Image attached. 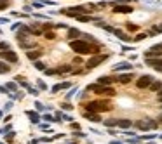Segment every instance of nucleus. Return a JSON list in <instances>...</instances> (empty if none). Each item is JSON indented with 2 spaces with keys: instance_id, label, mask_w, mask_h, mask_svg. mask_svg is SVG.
<instances>
[{
  "instance_id": "f257e3e1",
  "label": "nucleus",
  "mask_w": 162,
  "mask_h": 144,
  "mask_svg": "<svg viewBox=\"0 0 162 144\" xmlns=\"http://www.w3.org/2000/svg\"><path fill=\"white\" fill-rule=\"evenodd\" d=\"M70 47H72V50H75L77 54H98V50H99V47L96 45L94 49L89 45V42H86V40H72L70 42Z\"/></svg>"
},
{
  "instance_id": "f03ea898",
  "label": "nucleus",
  "mask_w": 162,
  "mask_h": 144,
  "mask_svg": "<svg viewBox=\"0 0 162 144\" xmlns=\"http://www.w3.org/2000/svg\"><path fill=\"white\" fill-rule=\"evenodd\" d=\"M112 106L106 103V101H91L86 104V113H96L99 115L101 111H110Z\"/></svg>"
},
{
  "instance_id": "7ed1b4c3",
  "label": "nucleus",
  "mask_w": 162,
  "mask_h": 144,
  "mask_svg": "<svg viewBox=\"0 0 162 144\" xmlns=\"http://www.w3.org/2000/svg\"><path fill=\"white\" fill-rule=\"evenodd\" d=\"M91 10H94V7H86V5H77V7H70L66 10H61L63 14L70 16V17H79V16H87Z\"/></svg>"
},
{
  "instance_id": "20e7f679",
  "label": "nucleus",
  "mask_w": 162,
  "mask_h": 144,
  "mask_svg": "<svg viewBox=\"0 0 162 144\" xmlns=\"http://www.w3.org/2000/svg\"><path fill=\"white\" fill-rule=\"evenodd\" d=\"M87 90H92V92H96V94H99V96H115V90L112 89V87H106V85H99V83H91L89 87H87Z\"/></svg>"
},
{
  "instance_id": "39448f33",
  "label": "nucleus",
  "mask_w": 162,
  "mask_h": 144,
  "mask_svg": "<svg viewBox=\"0 0 162 144\" xmlns=\"http://www.w3.org/2000/svg\"><path fill=\"white\" fill-rule=\"evenodd\" d=\"M157 122L154 120V118H145V120H138L136 123H134V127L136 129H140V130H152V129H157Z\"/></svg>"
},
{
  "instance_id": "423d86ee",
  "label": "nucleus",
  "mask_w": 162,
  "mask_h": 144,
  "mask_svg": "<svg viewBox=\"0 0 162 144\" xmlns=\"http://www.w3.org/2000/svg\"><path fill=\"white\" fill-rule=\"evenodd\" d=\"M162 56V43L152 45L150 49L145 50V59H154V57H161Z\"/></svg>"
},
{
  "instance_id": "0eeeda50",
  "label": "nucleus",
  "mask_w": 162,
  "mask_h": 144,
  "mask_svg": "<svg viewBox=\"0 0 162 144\" xmlns=\"http://www.w3.org/2000/svg\"><path fill=\"white\" fill-rule=\"evenodd\" d=\"M106 57H108V56H105V54H96V56H92V57L87 61V70H92V68L99 66L101 63L106 61Z\"/></svg>"
},
{
  "instance_id": "6e6552de",
  "label": "nucleus",
  "mask_w": 162,
  "mask_h": 144,
  "mask_svg": "<svg viewBox=\"0 0 162 144\" xmlns=\"http://www.w3.org/2000/svg\"><path fill=\"white\" fill-rule=\"evenodd\" d=\"M154 82H155L154 76H150V75H143V76H140V78L136 80V87H138V89H150V85H152Z\"/></svg>"
},
{
  "instance_id": "1a4fd4ad",
  "label": "nucleus",
  "mask_w": 162,
  "mask_h": 144,
  "mask_svg": "<svg viewBox=\"0 0 162 144\" xmlns=\"http://www.w3.org/2000/svg\"><path fill=\"white\" fill-rule=\"evenodd\" d=\"M145 64L157 70V71H162V57H154V59H145Z\"/></svg>"
},
{
  "instance_id": "9d476101",
  "label": "nucleus",
  "mask_w": 162,
  "mask_h": 144,
  "mask_svg": "<svg viewBox=\"0 0 162 144\" xmlns=\"http://www.w3.org/2000/svg\"><path fill=\"white\" fill-rule=\"evenodd\" d=\"M0 57H2L3 61H7V63H17V54L12 52V50H3V52H0Z\"/></svg>"
},
{
  "instance_id": "9b49d317",
  "label": "nucleus",
  "mask_w": 162,
  "mask_h": 144,
  "mask_svg": "<svg viewBox=\"0 0 162 144\" xmlns=\"http://www.w3.org/2000/svg\"><path fill=\"white\" fill-rule=\"evenodd\" d=\"M113 7H115L113 12H117V14H131L133 12V7L131 5H126V3H117Z\"/></svg>"
},
{
  "instance_id": "f8f14e48",
  "label": "nucleus",
  "mask_w": 162,
  "mask_h": 144,
  "mask_svg": "<svg viewBox=\"0 0 162 144\" xmlns=\"http://www.w3.org/2000/svg\"><path fill=\"white\" fill-rule=\"evenodd\" d=\"M131 80H133V75H131V73H126V75L113 76V82H119V83H129Z\"/></svg>"
},
{
  "instance_id": "ddd939ff",
  "label": "nucleus",
  "mask_w": 162,
  "mask_h": 144,
  "mask_svg": "<svg viewBox=\"0 0 162 144\" xmlns=\"http://www.w3.org/2000/svg\"><path fill=\"white\" fill-rule=\"evenodd\" d=\"M70 87H72V83H70V82H63V83H56L51 90H52V94H56V92L65 90V89H70Z\"/></svg>"
},
{
  "instance_id": "4468645a",
  "label": "nucleus",
  "mask_w": 162,
  "mask_h": 144,
  "mask_svg": "<svg viewBox=\"0 0 162 144\" xmlns=\"http://www.w3.org/2000/svg\"><path fill=\"white\" fill-rule=\"evenodd\" d=\"M122 70L131 71V70H133V64H129V63H119V64L113 66V71H122Z\"/></svg>"
},
{
  "instance_id": "2eb2a0df",
  "label": "nucleus",
  "mask_w": 162,
  "mask_h": 144,
  "mask_svg": "<svg viewBox=\"0 0 162 144\" xmlns=\"http://www.w3.org/2000/svg\"><path fill=\"white\" fill-rule=\"evenodd\" d=\"M119 127L124 129V130H129V129L133 127V120H129V118H122V120H119Z\"/></svg>"
},
{
  "instance_id": "dca6fc26",
  "label": "nucleus",
  "mask_w": 162,
  "mask_h": 144,
  "mask_svg": "<svg viewBox=\"0 0 162 144\" xmlns=\"http://www.w3.org/2000/svg\"><path fill=\"white\" fill-rule=\"evenodd\" d=\"M40 56H42V50H28L26 52V57L31 59V61H38Z\"/></svg>"
},
{
  "instance_id": "f3484780",
  "label": "nucleus",
  "mask_w": 162,
  "mask_h": 144,
  "mask_svg": "<svg viewBox=\"0 0 162 144\" xmlns=\"http://www.w3.org/2000/svg\"><path fill=\"white\" fill-rule=\"evenodd\" d=\"M98 83H99V85L110 87V85L113 83V76H99V78H98Z\"/></svg>"
},
{
  "instance_id": "a211bd4d",
  "label": "nucleus",
  "mask_w": 162,
  "mask_h": 144,
  "mask_svg": "<svg viewBox=\"0 0 162 144\" xmlns=\"http://www.w3.org/2000/svg\"><path fill=\"white\" fill-rule=\"evenodd\" d=\"M80 35H82V33H80L77 28H68V38H70V40H77Z\"/></svg>"
},
{
  "instance_id": "6ab92c4d",
  "label": "nucleus",
  "mask_w": 162,
  "mask_h": 144,
  "mask_svg": "<svg viewBox=\"0 0 162 144\" xmlns=\"http://www.w3.org/2000/svg\"><path fill=\"white\" fill-rule=\"evenodd\" d=\"M84 116H86V118H89L92 123H99V122H101V116H99V115H96V113H84Z\"/></svg>"
},
{
  "instance_id": "aec40b11",
  "label": "nucleus",
  "mask_w": 162,
  "mask_h": 144,
  "mask_svg": "<svg viewBox=\"0 0 162 144\" xmlns=\"http://www.w3.org/2000/svg\"><path fill=\"white\" fill-rule=\"evenodd\" d=\"M103 123L106 129H113V127H119V118H110V120H105Z\"/></svg>"
},
{
  "instance_id": "412c9836",
  "label": "nucleus",
  "mask_w": 162,
  "mask_h": 144,
  "mask_svg": "<svg viewBox=\"0 0 162 144\" xmlns=\"http://www.w3.org/2000/svg\"><path fill=\"white\" fill-rule=\"evenodd\" d=\"M113 33L117 35V38H119V40H122V42H126V43H127V42H131V37H127V35H126V33H122L120 30H115Z\"/></svg>"
},
{
  "instance_id": "4be33fe9",
  "label": "nucleus",
  "mask_w": 162,
  "mask_h": 144,
  "mask_svg": "<svg viewBox=\"0 0 162 144\" xmlns=\"http://www.w3.org/2000/svg\"><path fill=\"white\" fill-rule=\"evenodd\" d=\"M26 115H28V118L31 120V123H38V122H40V115H38V113H35V111H26Z\"/></svg>"
},
{
  "instance_id": "5701e85b",
  "label": "nucleus",
  "mask_w": 162,
  "mask_h": 144,
  "mask_svg": "<svg viewBox=\"0 0 162 144\" xmlns=\"http://www.w3.org/2000/svg\"><path fill=\"white\" fill-rule=\"evenodd\" d=\"M150 90H152V92H157V94H159V92L162 90V82L155 80V82H154V83L150 85Z\"/></svg>"
},
{
  "instance_id": "b1692460",
  "label": "nucleus",
  "mask_w": 162,
  "mask_h": 144,
  "mask_svg": "<svg viewBox=\"0 0 162 144\" xmlns=\"http://www.w3.org/2000/svg\"><path fill=\"white\" fill-rule=\"evenodd\" d=\"M9 71H10V66H9V64H5L3 61H0V75L9 73Z\"/></svg>"
},
{
  "instance_id": "393cba45",
  "label": "nucleus",
  "mask_w": 162,
  "mask_h": 144,
  "mask_svg": "<svg viewBox=\"0 0 162 144\" xmlns=\"http://www.w3.org/2000/svg\"><path fill=\"white\" fill-rule=\"evenodd\" d=\"M80 23H89V21H96V17H91V16H79L77 17Z\"/></svg>"
},
{
  "instance_id": "a878e982",
  "label": "nucleus",
  "mask_w": 162,
  "mask_h": 144,
  "mask_svg": "<svg viewBox=\"0 0 162 144\" xmlns=\"http://www.w3.org/2000/svg\"><path fill=\"white\" fill-rule=\"evenodd\" d=\"M33 66H35L37 70H40V71H45V70H47V68H45V64H44L42 61H35V63H33Z\"/></svg>"
},
{
  "instance_id": "bb28decb",
  "label": "nucleus",
  "mask_w": 162,
  "mask_h": 144,
  "mask_svg": "<svg viewBox=\"0 0 162 144\" xmlns=\"http://www.w3.org/2000/svg\"><path fill=\"white\" fill-rule=\"evenodd\" d=\"M5 89H7V90H12V92H16V90H17V85H16L14 82H9V83H5Z\"/></svg>"
},
{
  "instance_id": "cd10ccee",
  "label": "nucleus",
  "mask_w": 162,
  "mask_h": 144,
  "mask_svg": "<svg viewBox=\"0 0 162 144\" xmlns=\"http://www.w3.org/2000/svg\"><path fill=\"white\" fill-rule=\"evenodd\" d=\"M148 37V33H138L136 37H134V42H141V40H145Z\"/></svg>"
},
{
  "instance_id": "c85d7f7f",
  "label": "nucleus",
  "mask_w": 162,
  "mask_h": 144,
  "mask_svg": "<svg viewBox=\"0 0 162 144\" xmlns=\"http://www.w3.org/2000/svg\"><path fill=\"white\" fill-rule=\"evenodd\" d=\"M3 50H10L9 42H0V52H3Z\"/></svg>"
},
{
  "instance_id": "c756f323",
  "label": "nucleus",
  "mask_w": 162,
  "mask_h": 144,
  "mask_svg": "<svg viewBox=\"0 0 162 144\" xmlns=\"http://www.w3.org/2000/svg\"><path fill=\"white\" fill-rule=\"evenodd\" d=\"M19 47H23V49H33V47H35V43H28V42H19Z\"/></svg>"
},
{
  "instance_id": "7c9ffc66",
  "label": "nucleus",
  "mask_w": 162,
  "mask_h": 144,
  "mask_svg": "<svg viewBox=\"0 0 162 144\" xmlns=\"http://www.w3.org/2000/svg\"><path fill=\"white\" fill-rule=\"evenodd\" d=\"M61 108H63V110H66V111H72V110H73V106H72L70 103H63V104H61Z\"/></svg>"
},
{
  "instance_id": "2f4dec72",
  "label": "nucleus",
  "mask_w": 162,
  "mask_h": 144,
  "mask_svg": "<svg viewBox=\"0 0 162 144\" xmlns=\"http://www.w3.org/2000/svg\"><path fill=\"white\" fill-rule=\"evenodd\" d=\"M44 120H47V122H58L52 115H44Z\"/></svg>"
},
{
  "instance_id": "473e14b6",
  "label": "nucleus",
  "mask_w": 162,
  "mask_h": 144,
  "mask_svg": "<svg viewBox=\"0 0 162 144\" xmlns=\"http://www.w3.org/2000/svg\"><path fill=\"white\" fill-rule=\"evenodd\" d=\"M127 30H129V31H138V26H136V24H131V23H129V24H127Z\"/></svg>"
},
{
  "instance_id": "72a5a7b5",
  "label": "nucleus",
  "mask_w": 162,
  "mask_h": 144,
  "mask_svg": "<svg viewBox=\"0 0 162 144\" xmlns=\"http://www.w3.org/2000/svg\"><path fill=\"white\" fill-rule=\"evenodd\" d=\"M44 37H45V38H47V40H54V37H56V35H54V33H52V31H49V33H45V35H44Z\"/></svg>"
},
{
  "instance_id": "f704fd0d",
  "label": "nucleus",
  "mask_w": 162,
  "mask_h": 144,
  "mask_svg": "<svg viewBox=\"0 0 162 144\" xmlns=\"http://www.w3.org/2000/svg\"><path fill=\"white\" fill-rule=\"evenodd\" d=\"M37 85H38V89H42V90H45V89H47V85H45L42 80H38V82H37Z\"/></svg>"
},
{
  "instance_id": "c9c22d12",
  "label": "nucleus",
  "mask_w": 162,
  "mask_h": 144,
  "mask_svg": "<svg viewBox=\"0 0 162 144\" xmlns=\"http://www.w3.org/2000/svg\"><path fill=\"white\" fill-rule=\"evenodd\" d=\"M28 92H30L31 96H38V90H37V89H33V87H30V89H28Z\"/></svg>"
},
{
  "instance_id": "e433bc0d",
  "label": "nucleus",
  "mask_w": 162,
  "mask_h": 144,
  "mask_svg": "<svg viewBox=\"0 0 162 144\" xmlns=\"http://www.w3.org/2000/svg\"><path fill=\"white\" fill-rule=\"evenodd\" d=\"M35 106H37V110H38V111H44V110H45V106H44L42 103H35Z\"/></svg>"
},
{
  "instance_id": "4c0bfd02",
  "label": "nucleus",
  "mask_w": 162,
  "mask_h": 144,
  "mask_svg": "<svg viewBox=\"0 0 162 144\" xmlns=\"http://www.w3.org/2000/svg\"><path fill=\"white\" fill-rule=\"evenodd\" d=\"M154 31H155V33H161L162 31V24H157V26L154 28Z\"/></svg>"
},
{
  "instance_id": "58836bf2",
  "label": "nucleus",
  "mask_w": 162,
  "mask_h": 144,
  "mask_svg": "<svg viewBox=\"0 0 162 144\" xmlns=\"http://www.w3.org/2000/svg\"><path fill=\"white\" fill-rule=\"evenodd\" d=\"M7 3H9V2H2V0H0V10H3V9L7 7Z\"/></svg>"
},
{
  "instance_id": "ea45409f",
  "label": "nucleus",
  "mask_w": 162,
  "mask_h": 144,
  "mask_svg": "<svg viewBox=\"0 0 162 144\" xmlns=\"http://www.w3.org/2000/svg\"><path fill=\"white\" fill-rule=\"evenodd\" d=\"M0 94H9V90H7L5 87H2V85H0Z\"/></svg>"
},
{
  "instance_id": "a19ab883",
  "label": "nucleus",
  "mask_w": 162,
  "mask_h": 144,
  "mask_svg": "<svg viewBox=\"0 0 162 144\" xmlns=\"http://www.w3.org/2000/svg\"><path fill=\"white\" fill-rule=\"evenodd\" d=\"M157 101H159V103L162 104V90L159 92V94H157Z\"/></svg>"
},
{
  "instance_id": "79ce46f5",
  "label": "nucleus",
  "mask_w": 162,
  "mask_h": 144,
  "mask_svg": "<svg viewBox=\"0 0 162 144\" xmlns=\"http://www.w3.org/2000/svg\"><path fill=\"white\" fill-rule=\"evenodd\" d=\"M10 108H12V103H7V104H5V111H9Z\"/></svg>"
},
{
  "instance_id": "37998d69",
  "label": "nucleus",
  "mask_w": 162,
  "mask_h": 144,
  "mask_svg": "<svg viewBox=\"0 0 162 144\" xmlns=\"http://www.w3.org/2000/svg\"><path fill=\"white\" fill-rule=\"evenodd\" d=\"M72 129H73V130H80V127H79L77 123H72Z\"/></svg>"
},
{
  "instance_id": "c03bdc74",
  "label": "nucleus",
  "mask_w": 162,
  "mask_h": 144,
  "mask_svg": "<svg viewBox=\"0 0 162 144\" xmlns=\"http://www.w3.org/2000/svg\"><path fill=\"white\" fill-rule=\"evenodd\" d=\"M3 23H9V19L7 17H0V24H3Z\"/></svg>"
},
{
  "instance_id": "a18cd8bd",
  "label": "nucleus",
  "mask_w": 162,
  "mask_h": 144,
  "mask_svg": "<svg viewBox=\"0 0 162 144\" xmlns=\"http://www.w3.org/2000/svg\"><path fill=\"white\" fill-rule=\"evenodd\" d=\"M112 144H124L122 141H112Z\"/></svg>"
},
{
  "instance_id": "49530a36",
  "label": "nucleus",
  "mask_w": 162,
  "mask_h": 144,
  "mask_svg": "<svg viewBox=\"0 0 162 144\" xmlns=\"http://www.w3.org/2000/svg\"><path fill=\"white\" fill-rule=\"evenodd\" d=\"M66 144H75V141H72V143H66Z\"/></svg>"
},
{
  "instance_id": "de8ad7c7",
  "label": "nucleus",
  "mask_w": 162,
  "mask_h": 144,
  "mask_svg": "<svg viewBox=\"0 0 162 144\" xmlns=\"http://www.w3.org/2000/svg\"><path fill=\"white\" fill-rule=\"evenodd\" d=\"M2 132H3V130H0V134H2Z\"/></svg>"
},
{
  "instance_id": "09e8293b",
  "label": "nucleus",
  "mask_w": 162,
  "mask_h": 144,
  "mask_svg": "<svg viewBox=\"0 0 162 144\" xmlns=\"http://www.w3.org/2000/svg\"><path fill=\"white\" fill-rule=\"evenodd\" d=\"M161 110H162V104H161Z\"/></svg>"
},
{
  "instance_id": "8fccbe9b",
  "label": "nucleus",
  "mask_w": 162,
  "mask_h": 144,
  "mask_svg": "<svg viewBox=\"0 0 162 144\" xmlns=\"http://www.w3.org/2000/svg\"><path fill=\"white\" fill-rule=\"evenodd\" d=\"M0 144H3V143H0Z\"/></svg>"
}]
</instances>
